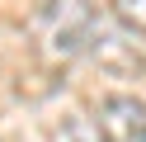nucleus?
<instances>
[{
    "instance_id": "obj_1",
    "label": "nucleus",
    "mask_w": 146,
    "mask_h": 142,
    "mask_svg": "<svg viewBox=\"0 0 146 142\" xmlns=\"http://www.w3.org/2000/svg\"><path fill=\"white\" fill-rule=\"evenodd\" d=\"M94 123L104 128L108 142H146V104L137 95H104Z\"/></svg>"
},
{
    "instance_id": "obj_3",
    "label": "nucleus",
    "mask_w": 146,
    "mask_h": 142,
    "mask_svg": "<svg viewBox=\"0 0 146 142\" xmlns=\"http://www.w3.org/2000/svg\"><path fill=\"white\" fill-rule=\"evenodd\" d=\"M61 142H108V137L94 118H66L61 123Z\"/></svg>"
},
{
    "instance_id": "obj_2",
    "label": "nucleus",
    "mask_w": 146,
    "mask_h": 142,
    "mask_svg": "<svg viewBox=\"0 0 146 142\" xmlns=\"http://www.w3.org/2000/svg\"><path fill=\"white\" fill-rule=\"evenodd\" d=\"M113 19L127 28V33H137V38H146V0H113Z\"/></svg>"
}]
</instances>
